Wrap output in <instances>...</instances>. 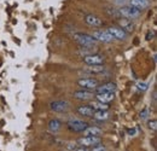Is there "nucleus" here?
<instances>
[{
    "label": "nucleus",
    "instance_id": "12",
    "mask_svg": "<svg viewBox=\"0 0 157 151\" xmlns=\"http://www.w3.org/2000/svg\"><path fill=\"white\" fill-rule=\"evenodd\" d=\"M118 23L121 25V29L126 33H132L134 30V24L131 19H127V18H121L118 19Z\"/></svg>",
    "mask_w": 157,
    "mask_h": 151
},
{
    "label": "nucleus",
    "instance_id": "19",
    "mask_svg": "<svg viewBox=\"0 0 157 151\" xmlns=\"http://www.w3.org/2000/svg\"><path fill=\"white\" fill-rule=\"evenodd\" d=\"M92 117L97 121H105L109 117V113L108 110H96Z\"/></svg>",
    "mask_w": 157,
    "mask_h": 151
},
{
    "label": "nucleus",
    "instance_id": "24",
    "mask_svg": "<svg viewBox=\"0 0 157 151\" xmlns=\"http://www.w3.org/2000/svg\"><path fill=\"white\" fill-rule=\"evenodd\" d=\"M91 151H106V148L104 145H101V144H98V145L92 146V150Z\"/></svg>",
    "mask_w": 157,
    "mask_h": 151
},
{
    "label": "nucleus",
    "instance_id": "22",
    "mask_svg": "<svg viewBox=\"0 0 157 151\" xmlns=\"http://www.w3.org/2000/svg\"><path fill=\"white\" fill-rule=\"evenodd\" d=\"M96 51V48H93V46H90V47H81L78 50V53L82 55L83 57L90 56V55H93V52Z\"/></svg>",
    "mask_w": 157,
    "mask_h": 151
},
{
    "label": "nucleus",
    "instance_id": "16",
    "mask_svg": "<svg viewBox=\"0 0 157 151\" xmlns=\"http://www.w3.org/2000/svg\"><path fill=\"white\" fill-rule=\"evenodd\" d=\"M101 134V130L96 126H88L85 131H83V135L85 137H99Z\"/></svg>",
    "mask_w": 157,
    "mask_h": 151
},
{
    "label": "nucleus",
    "instance_id": "18",
    "mask_svg": "<svg viewBox=\"0 0 157 151\" xmlns=\"http://www.w3.org/2000/svg\"><path fill=\"white\" fill-rule=\"evenodd\" d=\"M60 127H62V123H60V121L57 120V118H53V120H51L48 122V130H50V132L57 133L60 130Z\"/></svg>",
    "mask_w": 157,
    "mask_h": 151
},
{
    "label": "nucleus",
    "instance_id": "17",
    "mask_svg": "<svg viewBox=\"0 0 157 151\" xmlns=\"http://www.w3.org/2000/svg\"><path fill=\"white\" fill-rule=\"evenodd\" d=\"M129 4H131L129 6H133V7L141 11L150 5V1L149 0H129Z\"/></svg>",
    "mask_w": 157,
    "mask_h": 151
},
{
    "label": "nucleus",
    "instance_id": "3",
    "mask_svg": "<svg viewBox=\"0 0 157 151\" xmlns=\"http://www.w3.org/2000/svg\"><path fill=\"white\" fill-rule=\"evenodd\" d=\"M67 126H68V130L70 132L81 133L88 127V123L85 122V121H82V120H78V118H73V120H69L68 121Z\"/></svg>",
    "mask_w": 157,
    "mask_h": 151
},
{
    "label": "nucleus",
    "instance_id": "15",
    "mask_svg": "<svg viewBox=\"0 0 157 151\" xmlns=\"http://www.w3.org/2000/svg\"><path fill=\"white\" fill-rule=\"evenodd\" d=\"M94 97H96L97 102L109 104L110 102H113V100H114L115 95H114V93H98V95H94Z\"/></svg>",
    "mask_w": 157,
    "mask_h": 151
},
{
    "label": "nucleus",
    "instance_id": "20",
    "mask_svg": "<svg viewBox=\"0 0 157 151\" xmlns=\"http://www.w3.org/2000/svg\"><path fill=\"white\" fill-rule=\"evenodd\" d=\"M94 110H109L110 105L106 103H100V102H92L90 104Z\"/></svg>",
    "mask_w": 157,
    "mask_h": 151
},
{
    "label": "nucleus",
    "instance_id": "10",
    "mask_svg": "<svg viewBox=\"0 0 157 151\" xmlns=\"http://www.w3.org/2000/svg\"><path fill=\"white\" fill-rule=\"evenodd\" d=\"M83 62L87 65H101L104 63V58L98 55H90L83 57Z\"/></svg>",
    "mask_w": 157,
    "mask_h": 151
},
{
    "label": "nucleus",
    "instance_id": "13",
    "mask_svg": "<svg viewBox=\"0 0 157 151\" xmlns=\"http://www.w3.org/2000/svg\"><path fill=\"white\" fill-rule=\"evenodd\" d=\"M74 97L76 98V99H80V100H88V99H91V98H93V93L92 92H90L88 90H80V91H76V92H74Z\"/></svg>",
    "mask_w": 157,
    "mask_h": 151
},
{
    "label": "nucleus",
    "instance_id": "21",
    "mask_svg": "<svg viewBox=\"0 0 157 151\" xmlns=\"http://www.w3.org/2000/svg\"><path fill=\"white\" fill-rule=\"evenodd\" d=\"M85 70L90 72L91 74H99V73H101L104 70V67L103 65H87L85 68Z\"/></svg>",
    "mask_w": 157,
    "mask_h": 151
},
{
    "label": "nucleus",
    "instance_id": "1",
    "mask_svg": "<svg viewBox=\"0 0 157 151\" xmlns=\"http://www.w3.org/2000/svg\"><path fill=\"white\" fill-rule=\"evenodd\" d=\"M73 39L78 42L81 47H90L96 45V40L88 34H82V33H76L73 35Z\"/></svg>",
    "mask_w": 157,
    "mask_h": 151
},
{
    "label": "nucleus",
    "instance_id": "28",
    "mask_svg": "<svg viewBox=\"0 0 157 151\" xmlns=\"http://www.w3.org/2000/svg\"><path fill=\"white\" fill-rule=\"evenodd\" d=\"M75 151H90V150H87L86 148H82V146H81V148H76Z\"/></svg>",
    "mask_w": 157,
    "mask_h": 151
},
{
    "label": "nucleus",
    "instance_id": "25",
    "mask_svg": "<svg viewBox=\"0 0 157 151\" xmlns=\"http://www.w3.org/2000/svg\"><path fill=\"white\" fill-rule=\"evenodd\" d=\"M137 86L141 91H146L147 90V83H145V82H139V83H137Z\"/></svg>",
    "mask_w": 157,
    "mask_h": 151
},
{
    "label": "nucleus",
    "instance_id": "14",
    "mask_svg": "<svg viewBox=\"0 0 157 151\" xmlns=\"http://www.w3.org/2000/svg\"><path fill=\"white\" fill-rule=\"evenodd\" d=\"M94 109L91 106V105H81L78 108V113L81 116H85V117H92L93 114H94Z\"/></svg>",
    "mask_w": 157,
    "mask_h": 151
},
{
    "label": "nucleus",
    "instance_id": "5",
    "mask_svg": "<svg viewBox=\"0 0 157 151\" xmlns=\"http://www.w3.org/2000/svg\"><path fill=\"white\" fill-rule=\"evenodd\" d=\"M78 144L82 148H88V146H94L100 144V138L99 137H83L78 140Z\"/></svg>",
    "mask_w": 157,
    "mask_h": 151
},
{
    "label": "nucleus",
    "instance_id": "26",
    "mask_svg": "<svg viewBox=\"0 0 157 151\" xmlns=\"http://www.w3.org/2000/svg\"><path fill=\"white\" fill-rule=\"evenodd\" d=\"M147 116H149V110L145 108V109H144V110L140 113V117H141V118H146Z\"/></svg>",
    "mask_w": 157,
    "mask_h": 151
},
{
    "label": "nucleus",
    "instance_id": "11",
    "mask_svg": "<svg viewBox=\"0 0 157 151\" xmlns=\"http://www.w3.org/2000/svg\"><path fill=\"white\" fill-rule=\"evenodd\" d=\"M115 91H116V85L114 82H106V83L98 86L96 88V92H97L96 95H98V93H114Z\"/></svg>",
    "mask_w": 157,
    "mask_h": 151
},
{
    "label": "nucleus",
    "instance_id": "4",
    "mask_svg": "<svg viewBox=\"0 0 157 151\" xmlns=\"http://www.w3.org/2000/svg\"><path fill=\"white\" fill-rule=\"evenodd\" d=\"M78 85L82 87V90H96L98 87V81L93 77H83L78 81Z\"/></svg>",
    "mask_w": 157,
    "mask_h": 151
},
{
    "label": "nucleus",
    "instance_id": "23",
    "mask_svg": "<svg viewBox=\"0 0 157 151\" xmlns=\"http://www.w3.org/2000/svg\"><path fill=\"white\" fill-rule=\"evenodd\" d=\"M147 126H149V128H150L151 131L156 132V130H157V122H156V120H151V121H149V122H147Z\"/></svg>",
    "mask_w": 157,
    "mask_h": 151
},
{
    "label": "nucleus",
    "instance_id": "2",
    "mask_svg": "<svg viewBox=\"0 0 157 151\" xmlns=\"http://www.w3.org/2000/svg\"><path fill=\"white\" fill-rule=\"evenodd\" d=\"M117 11H118V15L122 18L132 19V18H138L140 16V10H138V9L133 7V6H123V7H120Z\"/></svg>",
    "mask_w": 157,
    "mask_h": 151
},
{
    "label": "nucleus",
    "instance_id": "6",
    "mask_svg": "<svg viewBox=\"0 0 157 151\" xmlns=\"http://www.w3.org/2000/svg\"><path fill=\"white\" fill-rule=\"evenodd\" d=\"M91 37L94 39L96 41H100V42H111L114 39L113 37L106 32V30H94Z\"/></svg>",
    "mask_w": 157,
    "mask_h": 151
},
{
    "label": "nucleus",
    "instance_id": "7",
    "mask_svg": "<svg viewBox=\"0 0 157 151\" xmlns=\"http://www.w3.org/2000/svg\"><path fill=\"white\" fill-rule=\"evenodd\" d=\"M50 108L55 113H63L69 108V103L67 100H53V102H51Z\"/></svg>",
    "mask_w": 157,
    "mask_h": 151
},
{
    "label": "nucleus",
    "instance_id": "27",
    "mask_svg": "<svg viewBox=\"0 0 157 151\" xmlns=\"http://www.w3.org/2000/svg\"><path fill=\"white\" fill-rule=\"evenodd\" d=\"M128 134H129V135H134V134H136V128L128 130Z\"/></svg>",
    "mask_w": 157,
    "mask_h": 151
},
{
    "label": "nucleus",
    "instance_id": "9",
    "mask_svg": "<svg viewBox=\"0 0 157 151\" xmlns=\"http://www.w3.org/2000/svg\"><path fill=\"white\" fill-rule=\"evenodd\" d=\"M85 22L88 27H92V28H99L103 25V19L99 18L96 15H87L85 17Z\"/></svg>",
    "mask_w": 157,
    "mask_h": 151
},
{
    "label": "nucleus",
    "instance_id": "8",
    "mask_svg": "<svg viewBox=\"0 0 157 151\" xmlns=\"http://www.w3.org/2000/svg\"><path fill=\"white\" fill-rule=\"evenodd\" d=\"M106 32L113 37V39H117V40H126L127 39V33L117 27H109L106 29Z\"/></svg>",
    "mask_w": 157,
    "mask_h": 151
}]
</instances>
